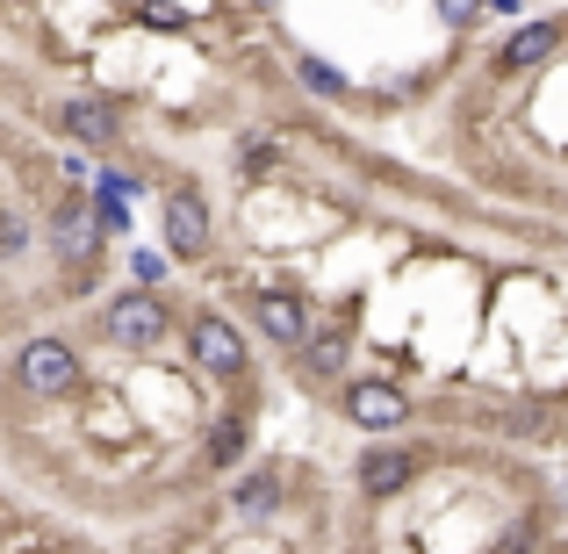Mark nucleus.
I'll list each match as a JSON object with an SVG mask.
<instances>
[{
	"label": "nucleus",
	"instance_id": "f257e3e1",
	"mask_svg": "<svg viewBox=\"0 0 568 554\" xmlns=\"http://www.w3.org/2000/svg\"><path fill=\"white\" fill-rule=\"evenodd\" d=\"M101 332H109V346H130V353H152L173 339V310L159 289H123L109 310H101Z\"/></svg>",
	"mask_w": 568,
	"mask_h": 554
},
{
	"label": "nucleus",
	"instance_id": "f03ea898",
	"mask_svg": "<svg viewBox=\"0 0 568 554\" xmlns=\"http://www.w3.org/2000/svg\"><path fill=\"white\" fill-rule=\"evenodd\" d=\"M14 389L22 396H37V403H65V396H80V353L65 346V339H29L22 353H14Z\"/></svg>",
	"mask_w": 568,
	"mask_h": 554
},
{
	"label": "nucleus",
	"instance_id": "7ed1b4c3",
	"mask_svg": "<svg viewBox=\"0 0 568 554\" xmlns=\"http://www.w3.org/2000/svg\"><path fill=\"white\" fill-rule=\"evenodd\" d=\"M187 353H194V367L216 374V382H237L245 361H252V346L237 339V324L223 318V310H194L187 318Z\"/></svg>",
	"mask_w": 568,
	"mask_h": 554
},
{
	"label": "nucleus",
	"instance_id": "20e7f679",
	"mask_svg": "<svg viewBox=\"0 0 568 554\" xmlns=\"http://www.w3.org/2000/svg\"><path fill=\"white\" fill-rule=\"evenodd\" d=\"M346 417L361 432H375V440H388V432H403L410 425V389L403 382H382V374H367V382H346Z\"/></svg>",
	"mask_w": 568,
	"mask_h": 554
},
{
	"label": "nucleus",
	"instance_id": "39448f33",
	"mask_svg": "<svg viewBox=\"0 0 568 554\" xmlns=\"http://www.w3.org/2000/svg\"><path fill=\"white\" fill-rule=\"evenodd\" d=\"M252 324H260V339H274V346H303L310 339V303H303V289H288V281H266V289H252Z\"/></svg>",
	"mask_w": 568,
	"mask_h": 554
},
{
	"label": "nucleus",
	"instance_id": "423d86ee",
	"mask_svg": "<svg viewBox=\"0 0 568 554\" xmlns=\"http://www.w3.org/2000/svg\"><path fill=\"white\" fill-rule=\"evenodd\" d=\"M43 238H51V252H58V266H72V274H87V266L101 260V216L87 202H58L51 209V223H43Z\"/></svg>",
	"mask_w": 568,
	"mask_h": 554
},
{
	"label": "nucleus",
	"instance_id": "0eeeda50",
	"mask_svg": "<svg viewBox=\"0 0 568 554\" xmlns=\"http://www.w3.org/2000/svg\"><path fill=\"white\" fill-rule=\"evenodd\" d=\"M159 223H166V252L173 260H202L209 252V202L194 188H166V202H159Z\"/></svg>",
	"mask_w": 568,
	"mask_h": 554
},
{
	"label": "nucleus",
	"instance_id": "6e6552de",
	"mask_svg": "<svg viewBox=\"0 0 568 554\" xmlns=\"http://www.w3.org/2000/svg\"><path fill=\"white\" fill-rule=\"evenodd\" d=\"M51 123H58V138H72V144H115L123 138V109H115V101H94V94H65L51 109Z\"/></svg>",
	"mask_w": 568,
	"mask_h": 554
},
{
	"label": "nucleus",
	"instance_id": "1a4fd4ad",
	"mask_svg": "<svg viewBox=\"0 0 568 554\" xmlns=\"http://www.w3.org/2000/svg\"><path fill=\"white\" fill-rule=\"evenodd\" d=\"M410 475H417V454L410 446H388V440H375L361 454V497H396V490H410Z\"/></svg>",
	"mask_w": 568,
	"mask_h": 554
},
{
	"label": "nucleus",
	"instance_id": "9d476101",
	"mask_svg": "<svg viewBox=\"0 0 568 554\" xmlns=\"http://www.w3.org/2000/svg\"><path fill=\"white\" fill-rule=\"evenodd\" d=\"M295 361H303L310 382H338L346 361H353V332H346V324H310V339L295 346Z\"/></svg>",
	"mask_w": 568,
	"mask_h": 554
},
{
	"label": "nucleus",
	"instance_id": "9b49d317",
	"mask_svg": "<svg viewBox=\"0 0 568 554\" xmlns=\"http://www.w3.org/2000/svg\"><path fill=\"white\" fill-rule=\"evenodd\" d=\"M561 51V22H526L511 43L497 51V66L504 72H532V66H547V58Z\"/></svg>",
	"mask_w": 568,
	"mask_h": 554
},
{
	"label": "nucleus",
	"instance_id": "f8f14e48",
	"mask_svg": "<svg viewBox=\"0 0 568 554\" xmlns=\"http://www.w3.org/2000/svg\"><path fill=\"white\" fill-rule=\"evenodd\" d=\"M231 512H237V518H274V512H281V475H274V469L237 475V483H231Z\"/></svg>",
	"mask_w": 568,
	"mask_h": 554
},
{
	"label": "nucleus",
	"instance_id": "ddd939ff",
	"mask_svg": "<svg viewBox=\"0 0 568 554\" xmlns=\"http://www.w3.org/2000/svg\"><path fill=\"white\" fill-rule=\"evenodd\" d=\"M130 194H138V181H130V173H101V181H94V216H101V231H123V223H130Z\"/></svg>",
	"mask_w": 568,
	"mask_h": 554
},
{
	"label": "nucleus",
	"instance_id": "4468645a",
	"mask_svg": "<svg viewBox=\"0 0 568 554\" xmlns=\"http://www.w3.org/2000/svg\"><path fill=\"white\" fill-rule=\"evenodd\" d=\"M237 454H245V417H216V425H209V446H202V461L209 469H237Z\"/></svg>",
	"mask_w": 568,
	"mask_h": 554
},
{
	"label": "nucleus",
	"instance_id": "2eb2a0df",
	"mask_svg": "<svg viewBox=\"0 0 568 554\" xmlns=\"http://www.w3.org/2000/svg\"><path fill=\"white\" fill-rule=\"evenodd\" d=\"M295 72H303V87H310V94H324V101H338V94H346V72H332V66H324V58H295Z\"/></svg>",
	"mask_w": 568,
	"mask_h": 554
},
{
	"label": "nucleus",
	"instance_id": "dca6fc26",
	"mask_svg": "<svg viewBox=\"0 0 568 554\" xmlns=\"http://www.w3.org/2000/svg\"><path fill=\"white\" fill-rule=\"evenodd\" d=\"M432 8H439V22H446V29H475V14H483L489 0H432Z\"/></svg>",
	"mask_w": 568,
	"mask_h": 554
},
{
	"label": "nucleus",
	"instance_id": "f3484780",
	"mask_svg": "<svg viewBox=\"0 0 568 554\" xmlns=\"http://www.w3.org/2000/svg\"><path fill=\"white\" fill-rule=\"evenodd\" d=\"M29 245V223L22 216H8V209H0V252H22Z\"/></svg>",
	"mask_w": 568,
	"mask_h": 554
},
{
	"label": "nucleus",
	"instance_id": "a211bd4d",
	"mask_svg": "<svg viewBox=\"0 0 568 554\" xmlns=\"http://www.w3.org/2000/svg\"><path fill=\"white\" fill-rule=\"evenodd\" d=\"M144 22L152 29H181V8H173V0H144Z\"/></svg>",
	"mask_w": 568,
	"mask_h": 554
},
{
	"label": "nucleus",
	"instance_id": "6ab92c4d",
	"mask_svg": "<svg viewBox=\"0 0 568 554\" xmlns=\"http://www.w3.org/2000/svg\"><path fill=\"white\" fill-rule=\"evenodd\" d=\"M181 8V22H202V14H216V0H173Z\"/></svg>",
	"mask_w": 568,
	"mask_h": 554
},
{
	"label": "nucleus",
	"instance_id": "aec40b11",
	"mask_svg": "<svg viewBox=\"0 0 568 554\" xmlns=\"http://www.w3.org/2000/svg\"><path fill=\"white\" fill-rule=\"evenodd\" d=\"M260 8H281V0H260Z\"/></svg>",
	"mask_w": 568,
	"mask_h": 554
}]
</instances>
